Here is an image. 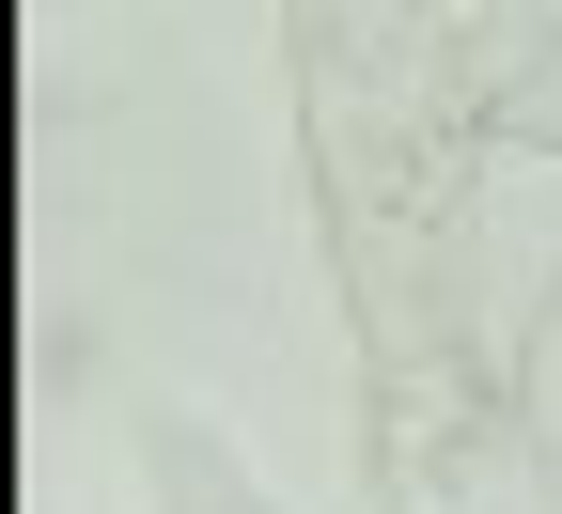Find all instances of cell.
Segmentation results:
<instances>
[{
	"mask_svg": "<svg viewBox=\"0 0 562 514\" xmlns=\"http://www.w3.org/2000/svg\"><path fill=\"white\" fill-rule=\"evenodd\" d=\"M469 94L501 110L516 140H562V0H484V32H469Z\"/></svg>",
	"mask_w": 562,
	"mask_h": 514,
	"instance_id": "6da1fadb",
	"label": "cell"
},
{
	"mask_svg": "<svg viewBox=\"0 0 562 514\" xmlns=\"http://www.w3.org/2000/svg\"><path fill=\"white\" fill-rule=\"evenodd\" d=\"M547 390H562V328H547Z\"/></svg>",
	"mask_w": 562,
	"mask_h": 514,
	"instance_id": "7a4b0ae2",
	"label": "cell"
}]
</instances>
